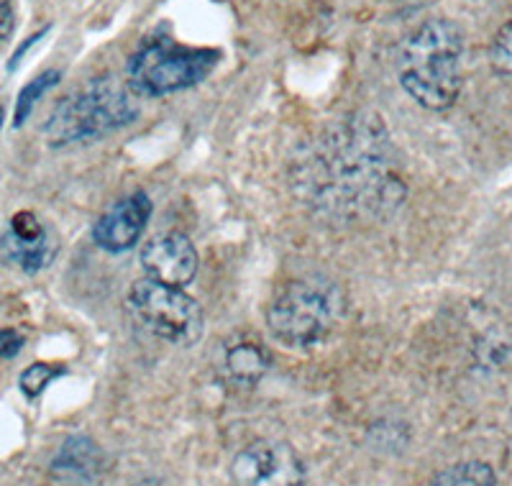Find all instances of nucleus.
I'll use <instances>...</instances> for the list:
<instances>
[{
    "mask_svg": "<svg viewBox=\"0 0 512 486\" xmlns=\"http://www.w3.org/2000/svg\"><path fill=\"white\" fill-rule=\"evenodd\" d=\"M62 374L64 369H59V366L54 364H31L29 369L21 374V379H18V387H21V392H24L29 400H36V397L49 387V382L62 377Z\"/></svg>",
    "mask_w": 512,
    "mask_h": 486,
    "instance_id": "nucleus-14",
    "label": "nucleus"
},
{
    "mask_svg": "<svg viewBox=\"0 0 512 486\" xmlns=\"http://www.w3.org/2000/svg\"><path fill=\"white\" fill-rule=\"evenodd\" d=\"M0 256L6 264L21 269V272L36 274L47 269L57 256V236L49 228H44L36 236H18L8 228L0 236Z\"/></svg>",
    "mask_w": 512,
    "mask_h": 486,
    "instance_id": "nucleus-10",
    "label": "nucleus"
},
{
    "mask_svg": "<svg viewBox=\"0 0 512 486\" xmlns=\"http://www.w3.org/2000/svg\"><path fill=\"white\" fill-rule=\"evenodd\" d=\"M47 31H49V29L39 31V34H34V36H31V39L26 41V44H21V47L16 49V54H13V59H11V64H8V67H11V70H16V67H18V62H21V59H24V54L29 52L31 47H34L36 41H39V39H44V36H47Z\"/></svg>",
    "mask_w": 512,
    "mask_h": 486,
    "instance_id": "nucleus-18",
    "label": "nucleus"
},
{
    "mask_svg": "<svg viewBox=\"0 0 512 486\" xmlns=\"http://www.w3.org/2000/svg\"><path fill=\"white\" fill-rule=\"evenodd\" d=\"M0 128H3V105H0Z\"/></svg>",
    "mask_w": 512,
    "mask_h": 486,
    "instance_id": "nucleus-19",
    "label": "nucleus"
},
{
    "mask_svg": "<svg viewBox=\"0 0 512 486\" xmlns=\"http://www.w3.org/2000/svg\"><path fill=\"white\" fill-rule=\"evenodd\" d=\"M152 215V200L146 192H134L105 210L93 226V241L111 254H123L136 246Z\"/></svg>",
    "mask_w": 512,
    "mask_h": 486,
    "instance_id": "nucleus-8",
    "label": "nucleus"
},
{
    "mask_svg": "<svg viewBox=\"0 0 512 486\" xmlns=\"http://www.w3.org/2000/svg\"><path fill=\"white\" fill-rule=\"evenodd\" d=\"M139 116L134 90L123 87L113 77H95L88 85L54 105L44 126L49 146H70L95 141L128 126Z\"/></svg>",
    "mask_w": 512,
    "mask_h": 486,
    "instance_id": "nucleus-2",
    "label": "nucleus"
},
{
    "mask_svg": "<svg viewBox=\"0 0 512 486\" xmlns=\"http://www.w3.org/2000/svg\"><path fill=\"white\" fill-rule=\"evenodd\" d=\"M269 356L264 346L254 338H236L223 348V377L236 387H254L267 374Z\"/></svg>",
    "mask_w": 512,
    "mask_h": 486,
    "instance_id": "nucleus-11",
    "label": "nucleus"
},
{
    "mask_svg": "<svg viewBox=\"0 0 512 486\" xmlns=\"http://www.w3.org/2000/svg\"><path fill=\"white\" fill-rule=\"evenodd\" d=\"M431 486H497L495 471L482 461H464L443 469Z\"/></svg>",
    "mask_w": 512,
    "mask_h": 486,
    "instance_id": "nucleus-12",
    "label": "nucleus"
},
{
    "mask_svg": "<svg viewBox=\"0 0 512 486\" xmlns=\"http://www.w3.org/2000/svg\"><path fill=\"white\" fill-rule=\"evenodd\" d=\"M13 26H16V13L8 3H0V41L13 34Z\"/></svg>",
    "mask_w": 512,
    "mask_h": 486,
    "instance_id": "nucleus-17",
    "label": "nucleus"
},
{
    "mask_svg": "<svg viewBox=\"0 0 512 486\" xmlns=\"http://www.w3.org/2000/svg\"><path fill=\"white\" fill-rule=\"evenodd\" d=\"M464 34L446 18L425 21L405 39L397 57L405 93L428 110H446L461 93Z\"/></svg>",
    "mask_w": 512,
    "mask_h": 486,
    "instance_id": "nucleus-1",
    "label": "nucleus"
},
{
    "mask_svg": "<svg viewBox=\"0 0 512 486\" xmlns=\"http://www.w3.org/2000/svg\"><path fill=\"white\" fill-rule=\"evenodd\" d=\"M492 64L502 77L512 80V21L502 26L492 41Z\"/></svg>",
    "mask_w": 512,
    "mask_h": 486,
    "instance_id": "nucleus-15",
    "label": "nucleus"
},
{
    "mask_svg": "<svg viewBox=\"0 0 512 486\" xmlns=\"http://www.w3.org/2000/svg\"><path fill=\"white\" fill-rule=\"evenodd\" d=\"M105 469V456L85 435H75V438L64 440V446L54 456L52 479L62 486H90L100 479Z\"/></svg>",
    "mask_w": 512,
    "mask_h": 486,
    "instance_id": "nucleus-9",
    "label": "nucleus"
},
{
    "mask_svg": "<svg viewBox=\"0 0 512 486\" xmlns=\"http://www.w3.org/2000/svg\"><path fill=\"white\" fill-rule=\"evenodd\" d=\"M221 52L185 47L172 39L144 41L128 59V87L144 98H162L203 82L216 70Z\"/></svg>",
    "mask_w": 512,
    "mask_h": 486,
    "instance_id": "nucleus-4",
    "label": "nucleus"
},
{
    "mask_svg": "<svg viewBox=\"0 0 512 486\" xmlns=\"http://www.w3.org/2000/svg\"><path fill=\"white\" fill-rule=\"evenodd\" d=\"M231 486H303L305 466L282 440H254L236 453L228 471Z\"/></svg>",
    "mask_w": 512,
    "mask_h": 486,
    "instance_id": "nucleus-6",
    "label": "nucleus"
},
{
    "mask_svg": "<svg viewBox=\"0 0 512 486\" xmlns=\"http://www.w3.org/2000/svg\"><path fill=\"white\" fill-rule=\"evenodd\" d=\"M141 267L154 282L185 287L198 274V251L187 236L177 231L149 238L141 249Z\"/></svg>",
    "mask_w": 512,
    "mask_h": 486,
    "instance_id": "nucleus-7",
    "label": "nucleus"
},
{
    "mask_svg": "<svg viewBox=\"0 0 512 486\" xmlns=\"http://www.w3.org/2000/svg\"><path fill=\"white\" fill-rule=\"evenodd\" d=\"M24 348V336L13 328H0V359H13Z\"/></svg>",
    "mask_w": 512,
    "mask_h": 486,
    "instance_id": "nucleus-16",
    "label": "nucleus"
},
{
    "mask_svg": "<svg viewBox=\"0 0 512 486\" xmlns=\"http://www.w3.org/2000/svg\"><path fill=\"white\" fill-rule=\"evenodd\" d=\"M59 72L57 70H47V72H41L39 77H34V80L29 82V85L18 93V103H16V116H13V123L18 126H24L26 118L31 116V110H34L36 100L41 98V95L47 93L49 87H54L59 82Z\"/></svg>",
    "mask_w": 512,
    "mask_h": 486,
    "instance_id": "nucleus-13",
    "label": "nucleus"
},
{
    "mask_svg": "<svg viewBox=\"0 0 512 486\" xmlns=\"http://www.w3.org/2000/svg\"><path fill=\"white\" fill-rule=\"evenodd\" d=\"M128 307L146 330L177 346H195L203 336V310L198 300L187 295L182 287L139 279L131 287Z\"/></svg>",
    "mask_w": 512,
    "mask_h": 486,
    "instance_id": "nucleus-5",
    "label": "nucleus"
},
{
    "mask_svg": "<svg viewBox=\"0 0 512 486\" xmlns=\"http://www.w3.org/2000/svg\"><path fill=\"white\" fill-rule=\"evenodd\" d=\"M344 297L328 279H297L274 297L267 310L269 330L285 346H318L336 325Z\"/></svg>",
    "mask_w": 512,
    "mask_h": 486,
    "instance_id": "nucleus-3",
    "label": "nucleus"
}]
</instances>
